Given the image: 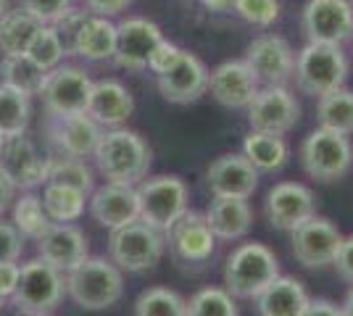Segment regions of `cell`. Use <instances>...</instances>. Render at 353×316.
I'll return each instance as SVG.
<instances>
[{
  "instance_id": "obj_1",
  "label": "cell",
  "mask_w": 353,
  "mask_h": 316,
  "mask_svg": "<svg viewBox=\"0 0 353 316\" xmlns=\"http://www.w3.org/2000/svg\"><path fill=\"white\" fill-rule=\"evenodd\" d=\"M92 158H95V166L103 174L105 182L137 187L150 171L153 151L137 132L124 129V127H114V129L101 135Z\"/></svg>"
},
{
  "instance_id": "obj_2",
  "label": "cell",
  "mask_w": 353,
  "mask_h": 316,
  "mask_svg": "<svg viewBox=\"0 0 353 316\" xmlns=\"http://www.w3.org/2000/svg\"><path fill=\"white\" fill-rule=\"evenodd\" d=\"M66 295L85 311H105L124 295V277L111 258L88 256L66 271Z\"/></svg>"
},
{
  "instance_id": "obj_3",
  "label": "cell",
  "mask_w": 353,
  "mask_h": 316,
  "mask_svg": "<svg viewBox=\"0 0 353 316\" xmlns=\"http://www.w3.org/2000/svg\"><path fill=\"white\" fill-rule=\"evenodd\" d=\"M277 277L280 261L264 242H243L224 261V290L232 298L256 301V295Z\"/></svg>"
},
{
  "instance_id": "obj_4",
  "label": "cell",
  "mask_w": 353,
  "mask_h": 316,
  "mask_svg": "<svg viewBox=\"0 0 353 316\" xmlns=\"http://www.w3.org/2000/svg\"><path fill=\"white\" fill-rule=\"evenodd\" d=\"M295 87L311 95L322 98L327 92L338 90L348 79V59L340 50V45L330 43H306V48L295 56L293 69Z\"/></svg>"
},
{
  "instance_id": "obj_5",
  "label": "cell",
  "mask_w": 353,
  "mask_h": 316,
  "mask_svg": "<svg viewBox=\"0 0 353 316\" xmlns=\"http://www.w3.org/2000/svg\"><path fill=\"white\" fill-rule=\"evenodd\" d=\"M66 295V274L43 258L21 264L19 285L11 293V306L19 314H53Z\"/></svg>"
},
{
  "instance_id": "obj_6",
  "label": "cell",
  "mask_w": 353,
  "mask_h": 316,
  "mask_svg": "<svg viewBox=\"0 0 353 316\" xmlns=\"http://www.w3.org/2000/svg\"><path fill=\"white\" fill-rule=\"evenodd\" d=\"M301 166L311 180L322 185L343 180L353 166L351 137L327 127H316L301 145Z\"/></svg>"
},
{
  "instance_id": "obj_7",
  "label": "cell",
  "mask_w": 353,
  "mask_h": 316,
  "mask_svg": "<svg viewBox=\"0 0 353 316\" xmlns=\"http://www.w3.org/2000/svg\"><path fill=\"white\" fill-rule=\"evenodd\" d=\"M137 198H140V222L159 232H166L188 211L190 193L182 177L159 174V177H145L137 185Z\"/></svg>"
},
{
  "instance_id": "obj_8",
  "label": "cell",
  "mask_w": 353,
  "mask_h": 316,
  "mask_svg": "<svg viewBox=\"0 0 353 316\" xmlns=\"http://www.w3.org/2000/svg\"><path fill=\"white\" fill-rule=\"evenodd\" d=\"M163 251H166L163 232L143 224L140 219L132 224L111 229V238H108V258L121 271H132V274L153 269L161 261Z\"/></svg>"
},
{
  "instance_id": "obj_9",
  "label": "cell",
  "mask_w": 353,
  "mask_h": 316,
  "mask_svg": "<svg viewBox=\"0 0 353 316\" xmlns=\"http://www.w3.org/2000/svg\"><path fill=\"white\" fill-rule=\"evenodd\" d=\"M92 79L85 69L72 63H59L45 74L43 90V108L45 116H66V114H85L88 111Z\"/></svg>"
},
{
  "instance_id": "obj_10",
  "label": "cell",
  "mask_w": 353,
  "mask_h": 316,
  "mask_svg": "<svg viewBox=\"0 0 353 316\" xmlns=\"http://www.w3.org/2000/svg\"><path fill=\"white\" fill-rule=\"evenodd\" d=\"M163 238L172 258L182 266H203L216 251V235L211 232L206 213L201 211L188 209L163 232Z\"/></svg>"
},
{
  "instance_id": "obj_11",
  "label": "cell",
  "mask_w": 353,
  "mask_h": 316,
  "mask_svg": "<svg viewBox=\"0 0 353 316\" xmlns=\"http://www.w3.org/2000/svg\"><path fill=\"white\" fill-rule=\"evenodd\" d=\"M301 30L309 43L343 45L353 37L351 0H306L301 11Z\"/></svg>"
},
{
  "instance_id": "obj_12",
  "label": "cell",
  "mask_w": 353,
  "mask_h": 316,
  "mask_svg": "<svg viewBox=\"0 0 353 316\" xmlns=\"http://www.w3.org/2000/svg\"><path fill=\"white\" fill-rule=\"evenodd\" d=\"M50 158L37 151L27 132L3 137L0 148V171L11 180L16 190H34L48 182Z\"/></svg>"
},
{
  "instance_id": "obj_13",
  "label": "cell",
  "mask_w": 353,
  "mask_h": 316,
  "mask_svg": "<svg viewBox=\"0 0 353 316\" xmlns=\"http://www.w3.org/2000/svg\"><path fill=\"white\" fill-rule=\"evenodd\" d=\"M301 121V103L285 85H266L248 105V124L256 132L288 135Z\"/></svg>"
},
{
  "instance_id": "obj_14",
  "label": "cell",
  "mask_w": 353,
  "mask_h": 316,
  "mask_svg": "<svg viewBox=\"0 0 353 316\" xmlns=\"http://www.w3.org/2000/svg\"><path fill=\"white\" fill-rule=\"evenodd\" d=\"M340 242H343V235H340L338 227L332 224L330 219H324V216H316V213L290 232L293 256L306 269L330 266L338 256Z\"/></svg>"
},
{
  "instance_id": "obj_15",
  "label": "cell",
  "mask_w": 353,
  "mask_h": 316,
  "mask_svg": "<svg viewBox=\"0 0 353 316\" xmlns=\"http://www.w3.org/2000/svg\"><path fill=\"white\" fill-rule=\"evenodd\" d=\"M45 135L56 156L69 158H88L98 148V140L103 135V127L85 114H66V116H48Z\"/></svg>"
},
{
  "instance_id": "obj_16",
  "label": "cell",
  "mask_w": 353,
  "mask_h": 316,
  "mask_svg": "<svg viewBox=\"0 0 353 316\" xmlns=\"http://www.w3.org/2000/svg\"><path fill=\"white\" fill-rule=\"evenodd\" d=\"M163 40V32L156 21L143 19V16H130L117 24V61L119 69L127 72H145L148 59L153 48Z\"/></svg>"
},
{
  "instance_id": "obj_17",
  "label": "cell",
  "mask_w": 353,
  "mask_h": 316,
  "mask_svg": "<svg viewBox=\"0 0 353 316\" xmlns=\"http://www.w3.org/2000/svg\"><path fill=\"white\" fill-rule=\"evenodd\" d=\"M245 63L250 72L256 74L259 85H285L288 79H293L295 69V53L290 43L280 34H261L256 37L245 50Z\"/></svg>"
},
{
  "instance_id": "obj_18",
  "label": "cell",
  "mask_w": 353,
  "mask_h": 316,
  "mask_svg": "<svg viewBox=\"0 0 353 316\" xmlns=\"http://www.w3.org/2000/svg\"><path fill=\"white\" fill-rule=\"evenodd\" d=\"M266 219L274 229L293 232L316 213V198L306 185L301 182H277L266 193Z\"/></svg>"
},
{
  "instance_id": "obj_19",
  "label": "cell",
  "mask_w": 353,
  "mask_h": 316,
  "mask_svg": "<svg viewBox=\"0 0 353 316\" xmlns=\"http://www.w3.org/2000/svg\"><path fill=\"white\" fill-rule=\"evenodd\" d=\"M90 213L105 229H119L140 219V198L134 185L105 182L90 193Z\"/></svg>"
},
{
  "instance_id": "obj_20",
  "label": "cell",
  "mask_w": 353,
  "mask_h": 316,
  "mask_svg": "<svg viewBox=\"0 0 353 316\" xmlns=\"http://www.w3.org/2000/svg\"><path fill=\"white\" fill-rule=\"evenodd\" d=\"M34 242H37V256L63 274L90 256L88 235L74 222H53L50 229Z\"/></svg>"
},
{
  "instance_id": "obj_21",
  "label": "cell",
  "mask_w": 353,
  "mask_h": 316,
  "mask_svg": "<svg viewBox=\"0 0 353 316\" xmlns=\"http://www.w3.org/2000/svg\"><path fill=\"white\" fill-rule=\"evenodd\" d=\"M159 92L163 101L176 105L195 103L198 98H203L208 92V69L206 63L198 59L195 53L182 50V59L174 66L159 76Z\"/></svg>"
},
{
  "instance_id": "obj_22",
  "label": "cell",
  "mask_w": 353,
  "mask_h": 316,
  "mask_svg": "<svg viewBox=\"0 0 353 316\" xmlns=\"http://www.w3.org/2000/svg\"><path fill=\"white\" fill-rule=\"evenodd\" d=\"M208 90L224 108H248L261 85L245 61H224L208 72Z\"/></svg>"
},
{
  "instance_id": "obj_23",
  "label": "cell",
  "mask_w": 353,
  "mask_h": 316,
  "mask_svg": "<svg viewBox=\"0 0 353 316\" xmlns=\"http://www.w3.org/2000/svg\"><path fill=\"white\" fill-rule=\"evenodd\" d=\"M206 182L211 196L250 198L259 187V171L245 156L224 153L206 169Z\"/></svg>"
},
{
  "instance_id": "obj_24",
  "label": "cell",
  "mask_w": 353,
  "mask_h": 316,
  "mask_svg": "<svg viewBox=\"0 0 353 316\" xmlns=\"http://www.w3.org/2000/svg\"><path fill=\"white\" fill-rule=\"evenodd\" d=\"M134 114V98L117 79H101L92 82L88 101V116L98 121L101 127H121Z\"/></svg>"
},
{
  "instance_id": "obj_25",
  "label": "cell",
  "mask_w": 353,
  "mask_h": 316,
  "mask_svg": "<svg viewBox=\"0 0 353 316\" xmlns=\"http://www.w3.org/2000/svg\"><path fill=\"white\" fill-rule=\"evenodd\" d=\"M206 222L216 240H240L253 227V209L248 198H227L214 196L206 209Z\"/></svg>"
},
{
  "instance_id": "obj_26",
  "label": "cell",
  "mask_w": 353,
  "mask_h": 316,
  "mask_svg": "<svg viewBox=\"0 0 353 316\" xmlns=\"http://www.w3.org/2000/svg\"><path fill=\"white\" fill-rule=\"evenodd\" d=\"M309 293L295 277L280 274L274 282L256 295V314L259 316H303L309 306Z\"/></svg>"
},
{
  "instance_id": "obj_27",
  "label": "cell",
  "mask_w": 353,
  "mask_h": 316,
  "mask_svg": "<svg viewBox=\"0 0 353 316\" xmlns=\"http://www.w3.org/2000/svg\"><path fill=\"white\" fill-rule=\"evenodd\" d=\"M72 56H79L85 61H108L117 53V24L108 16L90 14L79 32L74 34L72 45H69Z\"/></svg>"
},
{
  "instance_id": "obj_28",
  "label": "cell",
  "mask_w": 353,
  "mask_h": 316,
  "mask_svg": "<svg viewBox=\"0 0 353 316\" xmlns=\"http://www.w3.org/2000/svg\"><path fill=\"white\" fill-rule=\"evenodd\" d=\"M243 156L256 166L259 174H272V171H280L282 166L288 164L290 151H288V143L282 140V135H269V132L250 129L243 140Z\"/></svg>"
},
{
  "instance_id": "obj_29",
  "label": "cell",
  "mask_w": 353,
  "mask_h": 316,
  "mask_svg": "<svg viewBox=\"0 0 353 316\" xmlns=\"http://www.w3.org/2000/svg\"><path fill=\"white\" fill-rule=\"evenodd\" d=\"M43 21H37L27 8H8L0 19V53L3 56H19L27 53L30 43L34 40Z\"/></svg>"
},
{
  "instance_id": "obj_30",
  "label": "cell",
  "mask_w": 353,
  "mask_h": 316,
  "mask_svg": "<svg viewBox=\"0 0 353 316\" xmlns=\"http://www.w3.org/2000/svg\"><path fill=\"white\" fill-rule=\"evenodd\" d=\"M45 74L48 72H45L43 66H37L27 53L3 56V61H0V82L14 87V90L27 92V95H40Z\"/></svg>"
},
{
  "instance_id": "obj_31",
  "label": "cell",
  "mask_w": 353,
  "mask_h": 316,
  "mask_svg": "<svg viewBox=\"0 0 353 316\" xmlns=\"http://www.w3.org/2000/svg\"><path fill=\"white\" fill-rule=\"evenodd\" d=\"M316 119L319 127L335 129L343 135H353V90H348L345 85L338 90L327 92L319 98L316 103Z\"/></svg>"
},
{
  "instance_id": "obj_32",
  "label": "cell",
  "mask_w": 353,
  "mask_h": 316,
  "mask_svg": "<svg viewBox=\"0 0 353 316\" xmlns=\"http://www.w3.org/2000/svg\"><path fill=\"white\" fill-rule=\"evenodd\" d=\"M32 121V95L14 90L0 82V135L11 137L30 129Z\"/></svg>"
},
{
  "instance_id": "obj_33",
  "label": "cell",
  "mask_w": 353,
  "mask_h": 316,
  "mask_svg": "<svg viewBox=\"0 0 353 316\" xmlns=\"http://www.w3.org/2000/svg\"><path fill=\"white\" fill-rule=\"evenodd\" d=\"M16 224V229L27 238V240H37V238H43L45 232L50 229L53 224V219L48 216V211L43 206V196H37V193H32V190H24L21 198H16L14 200V219H11Z\"/></svg>"
},
{
  "instance_id": "obj_34",
  "label": "cell",
  "mask_w": 353,
  "mask_h": 316,
  "mask_svg": "<svg viewBox=\"0 0 353 316\" xmlns=\"http://www.w3.org/2000/svg\"><path fill=\"white\" fill-rule=\"evenodd\" d=\"M85 200H88V196L77 187L45 182L43 206L53 222H77L85 213Z\"/></svg>"
},
{
  "instance_id": "obj_35",
  "label": "cell",
  "mask_w": 353,
  "mask_h": 316,
  "mask_svg": "<svg viewBox=\"0 0 353 316\" xmlns=\"http://www.w3.org/2000/svg\"><path fill=\"white\" fill-rule=\"evenodd\" d=\"M134 316H188V301L169 287H145L134 301Z\"/></svg>"
},
{
  "instance_id": "obj_36",
  "label": "cell",
  "mask_w": 353,
  "mask_h": 316,
  "mask_svg": "<svg viewBox=\"0 0 353 316\" xmlns=\"http://www.w3.org/2000/svg\"><path fill=\"white\" fill-rule=\"evenodd\" d=\"M48 182L56 185H69L82 190L85 196H90L95 190V177L82 158H69V156H50V169H48Z\"/></svg>"
},
{
  "instance_id": "obj_37",
  "label": "cell",
  "mask_w": 353,
  "mask_h": 316,
  "mask_svg": "<svg viewBox=\"0 0 353 316\" xmlns=\"http://www.w3.org/2000/svg\"><path fill=\"white\" fill-rule=\"evenodd\" d=\"M27 56H30L37 66H43L45 72H50V69H56L63 56H66V45H63V40L59 37V32L53 24H43L37 34H34V40L30 43L27 48Z\"/></svg>"
},
{
  "instance_id": "obj_38",
  "label": "cell",
  "mask_w": 353,
  "mask_h": 316,
  "mask_svg": "<svg viewBox=\"0 0 353 316\" xmlns=\"http://www.w3.org/2000/svg\"><path fill=\"white\" fill-rule=\"evenodd\" d=\"M188 316H240V311L224 287H203L188 301Z\"/></svg>"
},
{
  "instance_id": "obj_39",
  "label": "cell",
  "mask_w": 353,
  "mask_h": 316,
  "mask_svg": "<svg viewBox=\"0 0 353 316\" xmlns=\"http://www.w3.org/2000/svg\"><path fill=\"white\" fill-rule=\"evenodd\" d=\"M282 11V0H235V14L253 27H272Z\"/></svg>"
},
{
  "instance_id": "obj_40",
  "label": "cell",
  "mask_w": 353,
  "mask_h": 316,
  "mask_svg": "<svg viewBox=\"0 0 353 316\" xmlns=\"http://www.w3.org/2000/svg\"><path fill=\"white\" fill-rule=\"evenodd\" d=\"M24 235L16 229L14 222H3L0 216V264L6 261H19L24 253Z\"/></svg>"
},
{
  "instance_id": "obj_41",
  "label": "cell",
  "mask_w": 353,
  "mask_h": 316,
  "mask_svg": "<svg viewBox=\"0 0 353 316\" xmlns=\"http://www.w3.org/2000/svg\"><path fill=\"white\" fill-rule=\"evenodd\" d=\"M88 16H90L88 8H74V6H69V8L53 21V27H56V32H59V37L63 40V45H66V53H69V45H72L74 34L79 32V27L85 24Z\"/></svg>"
},
{
  "instance_id": "obj_42",
  "label": "cell",
  "mask_w": 353,
  "mask_h": 316,
  "mask_svg": "<svg viewBox=\"0 0 353 316\" xmlns=\"http://www.w3.org/2000/svg\"><path fill=\"white\" fill-rule=\"evenodd\" d=\"M179 59H182V48L174 45V43H169V40H161L159 45L153 48L150 59H148V69L156 76H161V74H166Z\"/></svg>"
},
{
  "instance_id": "obj_43",
  "label": "cell",
  "mask_w": 353,
  "mask_h": 316,
  "mask_svg": "<svg viewBox=\"0 0 353 316\" xmlns=\"http://www.w3.org/2000/svg\"><path fill=\"white\" fill-rule=\"evenodd\" d=\"M19 6L27 8L37 21L53 24V21L72 6V0H19Z\"/></svg>"
},
{
  "instance_id": "obj_44",
  "label": "cell",
  "mask_w": 353,
  "mask_h": 316,
  "mask_svg": "<svg viewBox=\"0 0 353 316\" xmlns=\"http://www.w3.org/2000/svg\"><path fill=\"white\" fill-rule=\"evenodd\" d=\"M332 266L338 269L340 280H345L348 285H353V235L343 238L338 248V256L332 261Z\"/></svg>"
},
{
  "instance_id": "obj_45",
  "label": "cell",
  "mask_w": 353,
  "mask_h": 316,
  "mask_svg": "<svg viewBox=\"0 0 353 316\" xmlns=\"http://www.w3.org/2000/svg\"><path fill=\"white\" fill-rule=\"evenodd\" d=\"M85 3V8H88L90 14H95V16H117L121 14L132 0H82Z\"/></svg>"
},
{
  "instance_id": "obj_46",
  "label": "cell",
  "mask_w": 353,
  "mask_h": 316,
  "mask_svg": "<svg viewBox=\"0 0 353 316\" xmlns=\"http://www.w3.org/2000/svg\"><path fill=\"white\" fill-rule=\"evenodd\" d=\"M19 274H21V266L16 261H6L0 264V295L11 298V293L19 285Z\"/></svg>"
},
{
  "instance_id": "obj_47",
  "label": "cell",
  "mask_w": 353,
  "mask_h": 316,
  "mask_svg": "<svg viewBox=\"0 0 353 316\" xmlns=\"http://www.w3.org/2000/svg\"><path fill=\"white\" fill-rule=\"evenodd\" d=\"M303 316H345L343 314V306L327 301V298H316V301H309Z\"/></svg>"
},
{
  "instance_id": "obj_48",
  "label": "cell",
  "mask_w": 353,
  "mask_h": 316,
  "mask_svg": "<svg viewBox=\"0 0 353 316\" xmlns=\"http://www.w3.org/2000/svg\"><path fill=\"white\" fill-rule=\"evenodd\" d=\"M14 196H16V187L11 185V180H8V177L0 171V216L11 209V203L16 200Z\"/></svg>"
},
{
  "instance_id": "obj_49",
  "label": "cell",
  "mask_w": 353,
  "mask_h": 316,
  "mask_svg": "<svg viewBox=\"0 0 353 316\" xmlns=\"http://www.w3.org/2000/svg\"><path fill=\"white\" fill-rule=\"evenodd\" d=\"M201 3L211 14H230V11H235V0H201Z\"/></svg>"
},
{
  "instance_id": "obj_50",
  "label": "cell",
  "mask_w": 353,
  "mask_h": 316,
  "mask_svg": "<svg viewBox=\"0 0 353 316\" xmlns=\"http://www.w3.org/2000/svg\"><path fill=\"white\" fill-rule=\"evenodd\" d=\"M343 314L353 316V285H351V290L345 293V301H343Z\"/></svg>"
},
{
  "instance_id": "obj_51",
  "label": "cell",
  "mask_w": 353,
  "mask_h": 316,
  "mask_svg": "<svg viewBox=\"0 0 353 316\" xmlns=\"http://www.w3.org/2000/svg\"><path fill=\"white\" fill-rule=\"evenodd\" d=\"M6 11H8V0H0V19L6 16Z\"/></svg>"
},
{
  "instance_id": "obj_52",
  "label": "cell",
  "mask_w": 353,
  "mask_h": 316,
  "mask_svg": "<svg viewBox=\"0 0 353 316\" xmlns=\"http://www.w3.org/2000/svg\"><path fill=\"white\" fill-rule=\"evenodd\" d=\"M6 301H8V298H6V295H0V308H3V306H6Z\"/></svg>"
},
{
  "instance_id": "obj_53",
  "label": "cell",
  "mask_w": 353,
  "mask_h": 316,
  "mask_svg": "<svg viewBox=\"0 0 353 316\" xmlns=\"http://www.w3.org/2000/svg\"><path fill=\"white\" fill-rule=\"evenodd\" d=\"M24 316H50V314H24Z\"/></svg>"
},
{
  "instance_id": "obj_54",
  "label": "cell",
  "mask_w": 353,
  "mask_h": 316,
  "mask_svg": "<svg viewBox=\"0 0 353 316\" xmlns=\"http://www.w3.org/2000/svg\"><path fill=\"white\" fill-rule=\"evenodd\" d=\"M0 148H3V135H0Z\"/></svg>"
},
{
  "instance_id": "obj_55",
  "label": "cell",
  "mask_w": 353,
  "mask_h": 316,
  "mask_svg": "<svg viewBox=\"0 0 353 316\" xmlns=\"http://www.w3.org/2000/svg\"><path fill=\"white\" fill-rule=\"evenodd\" d=\"M351 6H353V0H351Z\"/></svg>"
}]
</instances>
